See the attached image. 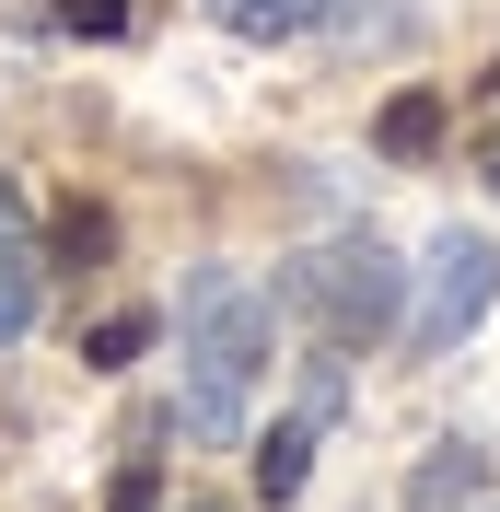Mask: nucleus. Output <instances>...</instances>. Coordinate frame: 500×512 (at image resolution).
Returning <instances> with one entry per match:
<instances>
[{"label":"nucleus","instance_id":"nucleus-5","mask_svg":"<svg viewBox=\"0 0 500 512\" xmlns=\"http://www.w3.org/2000/svg\"><path fill=\"white\" fill-rule=\"evenodd\" d=\"M35 303H47V245H35L24 198L0 187V338H24V326H35Z\"/></svg>","mask_w":500,"mask_h":512},{"label":"nucleus","instance_id":"nucleus-10","mask_svg":"<svg viewBox=\"0 0 500 512\" xmlns=\"http://www.w3.org/2000/svg\"><path fill=\"white\" fill-rule=\"evenodd\" d=\"M70 35H128V0H47Z\"/></svg>","mask_w":500,"mask_h":512},{"label":"nucleus","instance_id":"nucleus-11","mask_svg":"<svg viewBox=\"0 0 500 512\" xmlns=\"http://www.w3.org/2000/svg\"><path fill=\"white\" fill-rule=\"evenodd\" d=\"M163 501V478H152V454H128L117 466V489H105V512H152Z\"/></svg>","mask_w":500,"mask_h":512},{"label":"nucleus","instance_id":"nucleus-1","mask_svg":"<svg viewBox=\"0 0 500 512\" xmlns=\"http://www.w3.org/2000/svg\"><path fill=\"white\" fill-rule=\"evenodd\" d=\"M268 384V291L245 268H198L187 280V431L233 443Z\"/></svg>","mask_w":500,"mask_h":512},{"label":"nucleus","instance_id":"nucleus-6","mask_svg":"<svg viewBox=\"0 0 500 512\" xmlns=\"http://www.w3.org/2000/svg\"><path fill=\"white\" fill-rule=\"evenodd\" d=\"M210 24H221V35H245V47H280V35L326 24V0H210Z\"/></svg>","mask_w":500,"mask_h":512},{"label":"nucleus","instance_id":"nucleus-13","mask_svg":"<svg viewBox=\"0 0 500 512\" xmlns=\"http://www.w3.org/2000/svg\"><path fill=\"white\" fill-rule=\"evenodd\" d=\"M477 175H489V187H500V128H489V152H477Z\"/></svg>","mask_w":500,"mask_h":512},{"label":"nucleus","instance_id":"nucleus-7","mask_svg":"<svg viewBox=\"0 0 500 512\" xmlns=\"http://www.w3.org/2000/svg\"><path fill=\"white\" fill-rule=\"evenodd\" d=\"M431 140H442V105L431 94H396V105H384V152H396V163H419Z\"/></svg>","mask_w":500,"mask_h":512},{"label":"nucleus","instance_id":"nucleus-8","mask_svg":"<svg viewBox=\"0 0 500 512\" xmlns=\"http://www.w3.org/2000/svg\"><path fill=\"white\" fill-rule=\"evenodd\" d=\"M152 350V315H105L94 338H82V361H94V373H117V361H140Z\"/></svg>","mask_w":500,"mask_h":512},{"label":"nucleus","instance_id":"nucleus-2","mask_svg":"<svg viewBox=\"0 0 500 512\" xmlns=\"http://www.w3.org/2000/svg\"><path fill=\"white\" fill-rule=\"evenodd\" d=\"M396 256L373 245V233H338V245H314L303 268H291V315L326 338V350H373L384 326H396Z\"/></svg>","mask_w":500,"mask_h":512},{"label":"nucleus","instance_id":"nucleus-9","mask_svg":"<svg viewBox=\"0 0 500 512\" xmlns=\"http://www.w3.org/2000/svg\"><path fill=\"white\" fill-rule=\"evenodd\" d=\"M454 489H477V443H442L431 466H419V512H442Z\"/></svg>","mask_w":500,"mask_h":512},{"label":"nucleus","instance_id":"nucleus-14","mask_svg":"<svg viewBox=\"0 0 500 512\" xmlns=\"http://www.w3.org/2000/svg\"><path fill=\"white\" fill-rule=\"evenodd\" d=\"M187 512H233V501H187Z\"/></svg>","mask_w":500,"mask_h":512},{"label":"nucleus","instance_id":"nucleus-12","mask_svg":"<svg viewBox=\"0 0 500 512\" xmlns=\"http://www.w3.org/2000/svg\"><path fill=\"white\" fill-rule=\"evenodd\" d=\"M59 256H105V210H94V198H70V210H59Z\"/></svg>","mask_w":500,"mask_h":512},{"label":"nucleus","instance_id":"nucleus-3","mask_svg":"<svg viewBox=\"0 0 500 512\" xmlns=\"http://www.w3.org/2000/svg\"><path fill=\"white\" fill-rule=\"evenodd\" d=\"M489 303H500V245H489V233H466V222L431 233V303L407 315V350H454Z\"/></svg>","mask_w":500,"mask_h":512},{"label":"nucleus","instance_id":"nucleus-4","mask_svg":"<svg viewBox=\"0 0 500 512\" xmlns=\"http://www.w3.org/2000/svg\"><path fill=\"white\" fill-rule=\"evenodd\" d=\"M326 419H338V361H326V373H314V396L268 431V443H256V501H291V489L314 478V431H326Z\"/></svg>","mask_w":500,"mask_h":512}]
</instances>
